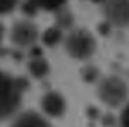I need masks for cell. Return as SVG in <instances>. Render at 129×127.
<instances>
[{
    "mask_svg": "<svg viewBox=\"0 0 129 127\" xmlns=\"http://www.w3.org/2000/svg\"><path fill=\"white\" fill-rule=\"evenodd\" d=\"M26 89L28 81L24 77H14L9 72L0 70V120H5L17 112Z\"/></svg>",
    "mask_w": 129,
    "mask_h": 127,
    "instance_id": "obj_1",
    "label": "cell"
},
{
    "mask_svg": "<svg viewBox=\"0 0 129 127\" xmlns=\"http://www.w3.org/2000/svg\"><path fill=\"white\" fill-rule=\"evenodd\" d=\"M62 41H64V50L71 59L88 60L96 52V38L93 36L91 31L84 28L72 29Z\"/></svg>",
    "mask_w": 129,
    "mask_h": 127,
    "instance_id": "obj_2",
    "label": "cell"
},
{
    "mask_svg": "<svg viewBox=\"0 0 129 127\" xmlns=\"http://www.w3.org/2000/svg\"><path fill=\"white\" fill-rule=\"evenodd\" d=\"M96 95L102 103L115 108L126 103L129 96V86L120 76H107V77L100 79Z\"/></svg>",
    "mask_w": 129,
    "mask_h": 127,
    "instance_id": "obj_3",
    "label": "cell"
},
{
    "mask_svg": "<svg viewBox=\"0 0 129 127\" xmlns=\"http://www.w3.org/2000/svg\"><path fill=\"white\" fill-rule=\"evenodd\" d=\"M10 43L19 47V48H29L33 47L38 38H40V31L36 28V24L29 19H22V21H16L10 28L9 33Z\"/></svg>",
    "mask_w": 129,
    "mask_h": 127,
    "instance_id": "obj_4",
    "label": "cell"
},
{
    "mask_svg": "<svg viewBox=\"0 0 129 127\" xmlns=\"http://www.w3.org/2000/svg\"><path fill=\"white\" fill-rule=\"evenodd\" d=\"M103 16L110 26L122 29L129 28V0H105Z\"/></svg>",
    "mask_w": 129,
    "mask_h": 127,
    "instance_id": "obj_5",
    "label": "cell"
},
{
    "mask_svg": "<svg viewBox=\"0 0 129 127\" xmlns=\"http://www.w3.org/2000/svg\"><path fill=\"white\" fill-rule=\"evenodd\" d=\"M40 107L47 117L59 118L62 115H66V112H67V100L59 91H48L41 96Z\"/></svg>",
    "mask_w": 129,
    "mask_h": 127,
    "instance_id": "obj_6",
    "label": "cell"
},
{
    "mask_svg": "<svg viewBox=\"0 0 129 127\" xmlns=\"http://www.w3.org/2000/svg\"><path fill=\"white\" fill-rule=\"evenodd\" d=\"M10 127H52L47 118L35 110H26L12 120Z\"/></svg>",
    "mask_w": 129,
    "mask_h": 127,
    "instance_id": "obj_7",
    "label": "cell"
},
{
    "mask_svg": "<svg viewBox=\"0 0 129 127\" xmlns=\"http://www.w3.org/2000/svg\"><path fill=\"white\" fill-rule=\"evenodd\" d=\"M28 72L35 79H43L50 74V64L47 59H43V55L38 57H31V60L28 62Z\"/></svg>",
    "mask_w": 129,
    "mask_h": 127,
    "instance_id": "obj_8",
    "label": "cell"
},
{
    "mask_svg": "<svg viewBox=\"0 0 129 127\" xmlns=\"http://www.w3.org/2000/svg\"><path fill=\"white\" fill-rule=\"evenodd\" d=\"M40 39H41V43H43L45 47L53 48V47H57L59 43H62V39H64V29L59 28V26L47 28V29L40 34Z\"/></svg>",
    "mask_w": 129,
    "mask_h": 127,
    "instance_id": "obj_9",
    "label": "cell"
},
{
    "mask_svg": "<svg viewBox=\"0 0 129 127\" xmlns=\"http://www.w3.org/2000/svg\"><path fill=\"white\" fill-rule=\"evenodd\" d=\"M26 2L35 5L38 10H50V12H55V10L62 9L67 4V0H26Z\"/></svg>",
    "mask_w": 129,
    "mask_h": 127,
    "instance_id": "obj_10",
    "label": "cell"
},
{
    "mask_svg": "<svg viewBox=\"0 0 129 127\" xmlns=\"http://www.w3.org/2000/svg\"><path fill=\"white\" fill-rule=\"evenodd\" d=\"M55 24L62 29H71L74 26V16L69 9H59L55 10Z\"/></svg>",
    "mask_w": 129,
    "mask_h": 127,
    "instance_id": "obj_11",
    "label": "cell"
},
{
    "mask_svg": "<svg viewBox=\"0 0 129 127\" xmlns=\"http://www.w3.org/2000/svg\"><path fill=\"white\" fill-rule=\"evenodd\" d=\"M81 77L84 82H96L100 79V70L98 67H95V65H84V67L81 69Z\"/></svg>",
    "mask_w": 129,
    "mask_h": 127,
    "instance_id": "obj_12",
    "label": "cell"
},
{
    "mask_svg": "<svg viewBox=\"0 0 129 127\" xmlns=\"http://www.w3.org/2000/svg\"><path fill=\"white\" fill-rule=\"evenodd\" d=\"M17 4H19V0H0V16L14 12Z\"/></svg>",
    "mask_w": 129,
    "mask_h": 127,
    "instance_id": "obj_13",
    "label": "cell"
},
{
    "mask_svg": "<svg viewBox=\"0 0 129 127\" xmlns=\"http://www.w3.org/2000/svg\"><path fill=\"white\" fill-rule=\"evenodd\" d=\"M119 125H120V127H129V103H127L124 108H122V112H120Z\"/></svg>",
    "mask_w": 129,
    "mask_h": 127,
    "instance_id": "obj_14",
    "label": "cell"
},
{
    "mask_svg": "<svg viewBox=\"0 0 129 127\" xmlns=\"http://www.w3.org/2000/svg\"><path fill=\"white\" fill-rule=\"evenodd\" d=\"M112 120H114V117H112V115H109V117H103V125H114V122H112Z\"/></svg>",
    "mask_w": 129,
    "mask_h": 127,
    "instance_id": "obj_15",
    "label": "cell"
},
{
    "mask_svg": "<svg viewBox=\"0 0 129 127\" xmlns=\"http://www.w3.org/2000/svg\"><path fill=\"white\" fill-rule=\"evenodd\" d=\"M41 55V48H31V57H38Z\"/></svg>",
    "mask_w": 129,
    "mask_h": 127,
    "instance_id": "obj_16",
    "label": "cell"
},
{
    "mask_svg": "<svg viewBox=\"0 0 129 127\" xmlns=\"http://www.w3.org/2000/svg\"><path fill=\"white\" fill-rule=\"evenodd\" d=\"M4 33H5V28H4V24L0 22V41H2V38H4Z\"/></svg>",
    "mask_w": 129,
    "mask_h": 127,
    "instance_id": "obj_17",
    "label": "cell"
},
{
    "mask_svg": "<svg viewBox=\"0 0 129 127\" xmlns=\"http://www.w3.org/2000/svg\"><path fill=\"white\" fill-rule=\"evenodd\" d=\"M89 2H93V4H103L105 0H89Z\"/></svg>",
    "mask_w": 129,
    "mask_h": 127,
    "instance_id": "obj_18",
    "label": "cell"
}]
</instances>
